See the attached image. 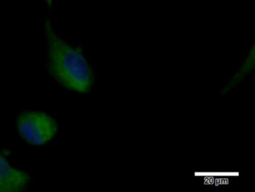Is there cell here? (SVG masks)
<instances>
[{
    "label": "cell",
    "mask_w": 255,
    "mask_h": 192,
    "mask_svg": "<svg viewBox=\"0 0 255 192\" xmlns=\"http://www.w3.org/2000/svg\"><path fill=\"white\" fill-rule=\"evenodd\" d=\"M47 44V66L50 75L65 89L80 94L92 92L95 76L81 50L61 38L50 20L44 22Z\"/></svg>",
    "instance_id": "6da1fadb"
},
{
    "label": "cell",
    "mask_w": 255,
    "mask_h": 192,
    "mask_svg": "<svg viewBox=\"0 0 255 192\" xmlns=\"http://www.w3.org/2000/svg\"><path fill=\"white\" fill-rule=\"evenodd\" d=\"M17 127L20 135L29 144L42 145L53 139L59 131L54 117L40 111H25L17 118Z\"/></svg>",
    "instance_id": "7a4b0ae2"
},
{
    "label": "cell",
    "mask_w": 255,
    "mask_h": 192,
    "mask_svg": "<svg viewBox=\"0 0 255 192\" xmlns=\"http://www.w3.org/2000/svg\"><path fill=\"white\" fill-rule=\"evenodd\" d=\"M30 180L27 173L12 168L0 155V192H23Z\"/></svg>",
    "instance_id": "3957f363"
},
{
    "label": "cell",
    "mask_w": 255,
    "mask_h": 192,
    "mask_svg": "<svg viewBox=\"0 0 255 192\" xmlns=\"http://www.w3.org/2000/svg\"><path fill=\"white\" fill-rule=\"evenodd\" d=\"M255 47H252L243 62L239 65L237 69L232 73L226 83L221 88L220 92L222 95H227L235 90L239 86L244 83L250 74L255 69Z\"/></svg>",
    "instance_id": "277c9868"
}]
</instances>
